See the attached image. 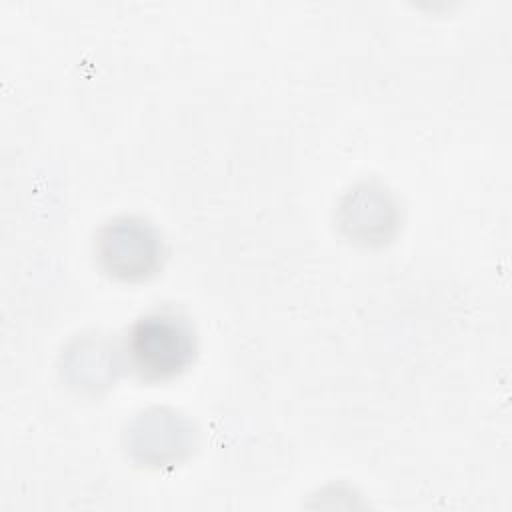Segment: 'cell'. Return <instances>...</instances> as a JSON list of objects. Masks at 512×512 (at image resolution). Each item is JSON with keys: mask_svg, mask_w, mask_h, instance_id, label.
<instances>
[{"mask_svg": "<svg viewBox=\"0 0 512 512\" xmlns=\"http://www.w3.org/2000/svg\"><path fill=\"white\" fill-rule=\"evenodd\" d=\"M130 354L142 374L156 378L174 374L190 360V330L176 316H146L130 334Z\"/></svg>", "mask_w": 512, "mask_h": 512, "instance_id": "1", "label": "cell"}]
</instances>
